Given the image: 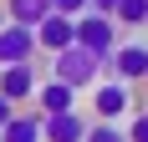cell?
<instances>
[{
	"label": "cell",
	"mask_w": 148,
	"mask_h": 142,
	"mask_svg": "<svg viewBox=\"0 0 148 142\" xmlns=\"http://www.w3.org/2000/svg\"><path fill=\"white\" fill-rule=\"evenodd\" d=\"M97 71H102V56H92V51H82V46H66V51L51 56V81L72 86V91L92 86V81H97Z\"/></svg>",
	"instance_id": "cell-1"
},
{
	"label": "cell",
	"mask_w": 148,
	"mask_h": 142,
	"mask_svg": "<svg viewBox=\"0 0 148 142\" xmlns=\"http://www.w3.org/2000/svg\"><path fill=\"white\" fill-rule=\"evenodd\" d=\"M77 46H82V51H92V56H112V51H118V26H112V20H107V15H82V20H77Z\"/></svg>",
	"instance_id": "cell-2"
},
{
	"label": "cell",
	"mask_w": 148,
	"mask_h": 142,
	"mask_svg": "<svg viewBox=\"0 0 148 142\" xmlns=\"http://www.w3.org/2000/svg\"><path fill=\"white\" fill-rule=\"evenodd\" d=\"M102 66L112 71V81H128V86H133V81H148V46L128 41V46H118Z\"/></svg>",
	"instance_id": "cell-3"
},
{
	"label": "cell",
	"mask_w": 148,
	"mask_h": 142,
	"mask_svg": "<svg viewBox=\"0 0 148 142\" xmlns=\"http://www.w3.org/2000/svg\"><path fill=\"white\" fill-rule=\"evenodd\" d=\"M92 112H97V122L128 117V112H133V86H128V81H102L97 91H92Z\"/></svg>",
	"instance_id": "cell-4"
},
{
	"label": "cell",
	"mask_w": 148,
	"mask_h": 142,
	"mask_svg": "<svg viewBox=\"0 0 148 142\" xmlns=\"http://www.w3.org/2000/svg\"><path fill=\"white\" fill-rule=\"evenodd\" d=\"M31 56H36V30L26 26H0V71L5 66H31Z\"/></svg>",
	"instance_id": "cell-5"
},
{
	"label": "cell",
	"mask_w": 148,
	"mask_h": 142,
	"mask_svg": "<svg viewBox=\"0 0 148 142\" xmlns=\"http://www.w3.org/2000/svg\"><path fill=\"white\" fill-rule=\"evenodd\" d=\"M66 46H77V20H66V15H46L41 26H36V51H66Z\"/></svg>",
	"instance_id": "cell-6"
},
{
	"label": "cell",
	"mask_w": 148,
	"mask_h": 142,
	"mask_svg": "<svg viewBox=\"0 0 148 142\" xmlns=\"http://www.w3.org/2000/svg\"><path fill=\"white\" fill-rule=\"evenodd\" d=\"M87 117L82 112H61V117H41V142H87Z\"/></svg>",
	"instance_id": "cell-7"
},
{
	"label": "cell",
	"mask_w": 148,
	"mask_h": 142,
	"mask_svg": "<svg viewBox=\"0 0 148 142\" xmlns=\"http://www.w3.org/2000/svg\"><path fill=\"white\" fill-rule=\"evenodd\" d=\"M36 112L41 117H61V112H77V91L72 86H61V81H36Z\"/></svg>",
	"instance_id": "cell-8"
},
{
	"label": "cell",
	"mask_w": 148,
	"mask_h": 142,
	"mask_svg": "<svg viewBox=\"0 0 148 142\" xmlns=\"http://www.w3.org/2000/svg\"><path fill=\"white\" fill-rule=\"evenodd\" d=\"M0 97L10 101V107L36 97V61H31V66H5L0 71Z\"/></svg>",
	"instance_id": "cell-9"
},
{
	"label": "cell",
	"mask_w": 148,
	"mask_h": 142,
	"mask_svg": "<svg viewBox=\"0 0 148 142\" xmlns=\"http://www.w3.org/2000/svg\"><path fill=\"white\" fill-rule=\"evenodd\" d=\"M46 15H51V0H5V20H10V26L36 30Z\"/></svg>",
	"instance_id": "cell-10"
},
{
	"label": "cell",
	"mask_w": 148,
	"mask_h": 142,
	"mask_svg": "<svg viewBox=\"0 0 148 142\" xmlns=\"http://www.w3.org/2000/svg\"><path fill=\"white\" fill-rule=\"evenodd\" d=\"M0 142H41V112H15L0 132Z\"/></svg>",
	"instance_id": "cell-11"
},
{
	"label": "cell",
	"mask_w": 148,
	"mask_h": 142,
	"mask_svg": "<svg viewBox=\"0 0 148 142\" xmlns=\"http://www.w3.org/2000/svg\"><path fill=\"white\" fill-rule=\"evenodd\" d=\"M112 26H148V0H123Z\"/></svg>",
	"instance_id": "cell-12"
},
{
	"label": "cell",
	"mask_w": 148,
	"mask_h": 142,
	"mask_svg": "<svg viewBox=\"0 0 148 142\" xmlns=\"http://www.w3.org/2000/svg\"><path fill=\"white\" fill-rule=\"evenodd\" d=\"M92 10V0H51V15H66V20H82Z\"/></svg>",
	"instance_id": "cell-13"
},
{
	"label": "cell",
	"mask_w": 148,
	"mask_h": 142,
	"mask_svg": "<svg viewBox=\"0 0 148 142\" xmlns=\"http://www.w3.org/2000/svg\"><path fill=\"white\" fill-rule=\"evenodd\" d=\"M87 142H128V137L118 132V122H92V127H87Z\"/></svg>",
	"instance_id": "cell-14"
},
{
	"label": "cell",
	"mask_w": 148,
	"mask_h": 142,
	"mask_svg": "<svg viewBox=\"0 0 148 142\" xmlns=\"http://www.w3.org/2000/svg\"><path fill=\"white\" fill-rule=\"evenodd\" d=\"M123 137H128V142H148V112H133V122H128Z\"/></svg>",
	"instance_id": "cell-15"
},
{
	"label": "cell",
	"mask_w": 148,
	"mask_h": 142,
	"mask_svg": "<svg viewBox=\"0 0 148 142\" xmlns=\"http://www.w3.org/2000/svg\"><path fill=\"white\" fill-rule=\"evenodd\" d=\"M118 5H123V0H92V15H107V20H112Z\"/></svg>",
	"instance_id": "cell-16"
},
{
	"label": "cell",
	"mask_w": 148,
	"mask_h": 142,
	"mask_svg": "<svg viewBox=\"0 0 148 142\" xmlns=\"http://www.w3.org/2000/svg\"><path fill=\"white\" fill-rule=\"evenodd\" d=\"M10 117H15V107H10L5 97H0V132H5V122H10Z\"/></svg>",
	"instance_id": "cell-17"
}]
</instances>
